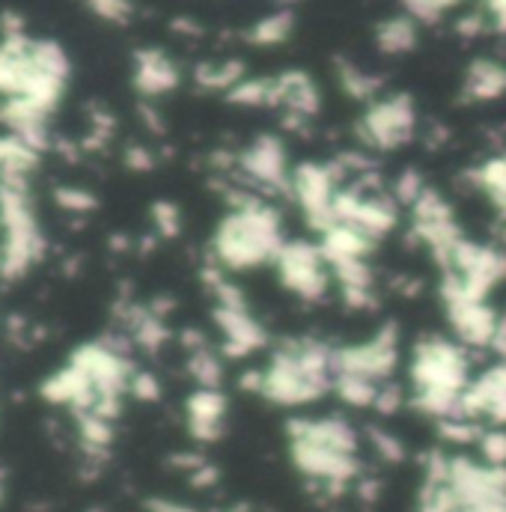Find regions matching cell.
<instances>
[{"mask_svg":"<svg viewBox=\"0 0 506 512\" xmlns=\"http://www.w3.org/2000/svg\"><path fill=\"white\" fill-rule=\"evenodd\" d=\"M328 390H334V346L301 337L286 340L262 370V390L274 405H310L322 399Z\"/></svg>","mask_w":506,"mask_h":512,"instance_id":"1","label":"cell"},{"mask_svg":"<svg viewBox=\"0 0 506 512\" xmlns=\"http://www.w3.org/2000/svg\"><path fill=\"white\" fill-rule=\"evenodd\" d=\"M283 221L262 197L233 209L212 236V259L227 271H251L277 262L283 251Z\"/></svg>","mask_w":506,"mask_h":512,"instance_id":"2","label":"cell"},{"mask_svg":"<svg viewBox=\"0 0 506 512\" xmlns=\"http://www.w3.org/2000/svg\"><path fill=\"white\" fill-rule=\"evenodd\" d=\"M468 346L447 337H423L411 352V390H447L465 393L471 384V358Z\"/></svg>","mask_w":506,"mask_h":512,"instance_id":"3","label":"cell"},{"mask_svg":"<svg viewBox=\"0 0 506 512\" xmlns=\"http://www.w3.org/2000/svg\"><path fill=\"white\" fill-rule=\"evenodd\" d=\"M441 271L444 280L453 283L459 292L489 301L492 289H498L506 280V251L501 245H480L462 239L450 259L441 265Z\"/></svg>","mask_w":506,"mask_h":512,"instance_id":"4","label":"cell"},{"mask_svg":"<svg viewBox=\"0 0 506 512\" xmlns=\"http://www.w3.org/2000/svg\"><path fill=\"white\" fill-rule=\"evenodd\" d=\"M417 134V105L408 93H387L367 105L358 120L361 143L390 152L411 143Z\"/></svg>","mask_w":506,"mask_h":512,"instance_id":"5","label":"cell"},{"mask_svg":"<svg viewBox=\"0 0 506 512\" xmlns=\"http://www.w3.org/2000/svg\"><path fill=\"white\" fill-rule=\"evenodd\" d=\"M340 191V182L328 161H301L292 167L289 176V197L301 206L307 227L316 233H325L334 221V197Z\"/></svg>","mask_w":506,"mask_h":512,"instance_id":"6","label":"cell"},{"mask_svg":"<svg viewBox=\"0 0 506 512\" xmlns=\"http://www.w3.org/2000/svg\"><path fill=\"white\" fill-rule=\"evenodd\" d=\"M277 274L283 286L301 301H322L331 289V265L319 245L307 239H289L277 256Z\"/></svg>","mask_w":506,"mask_h":512,"instance_id":"7","label":"cell"},{"mask_svg":"<svg viewBox=\"0 0 506 512\" xmlns=\"http://www.w3.org/2000/svg\"><path fill=\"white\" fill-rule=\"evenodd\" d=\"M399 367V328L396 322L381 325L379 331L355 346H337L334 349V376L352 373L373 382H390V376Z\"/></svg>","mask_w":506,"mask_h":512,"instance_id":"8","label":"cell"},{"mask_svg":"<svg viewBox=\"0 0 506 512\" xmlns=\"http://www.w3.org/2000/svg\"><path fill=\"white\" fill-rule=\"evenodd\" d=\"M441 301L447 310V322L453 328V334L459 337L462 346L468 349H492L498 325H501V313L483 301V298H471L465 292H459L453 283L441 280Z\"/></svg>","mask_w":506,"mask_h":512,"instance_id":"9","label":"cell"},{"mask_svg":"<svg viewBox=\"0 0 506 512\" xmlns=\"http://www.w3.org/2000/svg\"><path fill=\"white\" fill-rule=\"evenodd\" d=\"M239 170L251 182V188H265L271 194H289L292 167H289L286 143L277 134H256L239 152Z\"/></svg>","mask_w":506,"mask_h":512,"instance_id":"10","label":"cell"},{"mask_svg":"<svg viewBox=\"0 0 506 512\" xmlns=\"http://www.w3.org/2000/svg\"><path fill=\"white\" fill-rule=\"evenodd\" d=\"M289 456L304 477L328 486L331 492H340L346 483L361 477V459L355 453H340L313 441H289Z\"/></svg>","mask_w":506,"mask_h":512,"instance_id":"11","label":"cell"},{"mask_svg":"<svg viewBox=\"0 0 506 512\" xmlns=\"http://www.w3.org/2000/svg\"><path fill=\"white\" fill-rule=\"evenodd\" d=\"M462 417L506 426V361L483 370L462 393Z\"/></svg>","mask_w":506,"mask_h":512,"instance_id":"12","label":"cell"},{"mask_svg":"<svg viewBox=\"0 0 506 512\" xmlns=\"http://www.w3.org/2000/svg\"><path fill=\"white\" fill-rule=\"evenodd\" d=\"M212 319L221 328V337H224L221 352L227 358H248L268 343L265 328L253 319L248 307H218L215 304Z\"/></svg>","mask_w":506,"mask_h":512,"instance_id":"13","label":"cell"},{"mask_svg":"<svg viewBox=\"0 0 506 512\" xmlns=\"http://www.w3.org/2000/svg\"><path fill=\"white\" fill-rule=\"evenodd\" d=\"M286 435L289 441H313L340 453H355L361 447V438L355 432V426L343 417H295L286 423Z\"/></svg>","mask_w":506,"mask_h":512,"instance_id":"14","label":"cell"},{"mask_svg":"<svg viewBox=\"0 0 506 512\" xmlns=\"http://www.w3.org/2000/svg\"><path fill=\"white\" fill-rule=\"evenodd\" d=\"M131 81H134V90L140 96L158 99V96H167L179 87L182 72L161 48H140V51H134Z\"/></svg>","mask_w":506,"mask_h":512,"instance_id":"15","label":"cell"},{"mask_svg":"<svg viewBox=\"0 0 506 512\" xmlns=\"http://www.w3.org/2000/svg\"><path fill=\"white\" fill-rule=\"evenodd\" d=\"M188 432L200 444H212L224 435L227 420V396L218 387H197L185 402Z\"/></svg>","mask_w":506,"mask_h":512,"instance_id":"16","label":"cell"},{"mask_svg":"<svg viewBox=\"0 0 506 512\" xmlns=\"http://www.w3.org/2000/svg\"><path fill=\"white\" fill-rule=\"evenodd\" d=\"M274 81H277V111H283V117H298L310 123L322 111L319 84L304 69L280 72L274 75Z\"/></svg>","mask_w":506,"mask_h":512,"instance_id":"17","label":"cell"},{"mask_svg":"<svg viewBox=\"0 0 506 512\" xmlns=\"http://www.w3.org/2000/svg\"><path fill=\"white\" fill-rule=\"evenodd\" d=\"M506 96V63L480 57L468 66L462 78V99L465 102H495Z\"/></svg>","mask_w":506,"mask_h":512,"instance_id":"18","label":"cell"},{"mask_svg":"<svg viewBox=\"0 0 506 512\" xmlns=\"http://www.w3.org/2000/svg\"><path fill=\"white\" fill-rule=\"evenodd\" d=\"M376 239H370L367 233L349 227V224H331L322 239H319V248L322 254L331 262H340V259H367V256L376 251Z\"/></svg>","mask_w":506,"mask_h":512,"instance_id":"19","label":"cell"},{"mask_svg":"<svg viewBox=\"0 0 506 512\" xmlns=\"http://www.w3.org/2000/svg\"><path fill=\"white\" fill-rule=\"evenodd\" d=\"M420 30L417 21L405 12V15H390L376 27V48L387 57H402L408 51L417 48Z\"/></svg>","mask_w":506,"mask_h":512,"instance_id":"20","label":"cell"},{"mask_svg":"<svg viewBox=\"0 0 506 512\" xmlns=\"http://www.w3.org/2000/svg\"><path fill=\"white\" fill-rule=\"evenodd\" d=\"M337 81H340V87H343V93L349 99L364 102V105L376 102L381 96V90H384V81H381L379 75H373L364 66L349 63V60H337Z\"/></svg>","mask_w":506,"mask_h":512,"instance_id":"21","label":"cell"},{"mask_svg":"<svg viewBox=\"0 0 506 512\" xmlns=\"http://www.w3.org/2000/svg\"><path fill=\"white\" fill-rule=\"evenodd\" d=\"M239 81H245V63L242 60H221V63H200L194 69V84L212 93H230Z\"/></svg>","mask_w":506,"mask_h":512,"instance_id":"22","label":"cell"},{"mask_svg":"<svg viewBox=\"0 0 506 512\" xmlns=\"http://www.w3.org/2000/svg\"><path fill=\"white\" fill-rule=\"evenodd\" d=\"M471 179L495 203L501 218H506V155L483 161L477 170H471Z\"/></svg>","mask_w":506,"mask_h":512,"instance_id":"23","label":"cell"},{"mask_svg":"<svg viewBox=\"0 0 506 512\" xmlns=\"http://www.w3.org/2000/svg\"><path fill=\"white\" fill-rule=\"evenodd\" d=\"M292 27H295V15L292 9H277L265 18H259L248 30V42L256 48H274L280 42H286L292 36Z\"/></svg>","mask_w":506,"mask_h":512,"instance_id":"24","label":"cell"},{"mask_svg":"<svg viewBox=\"0 0 506 512\" xmlns=\"http://www.w3.org/2000/svg\"><path fill=\"white\" fill-rule=\"evenodd\" d=\"M230 105L242 108H277V81L274 78H245L227 93Z\"/></svg>","mask_w":506,"mask_h":512,"instance_id":"25","label":"cell"},{"mask_svg":"<svg viewBox=\"0 0 506 512\" xmlns=\"http://www.w3.org/2000/svg\"><path fill=\"white\" fill-rule=\"evenodd\" d=\"M379 382L364 379V376H352V373H337L334 376V393L355 408H373L376 396H379Z\"/></svg>","mask_w":506,"mask_h":512,"instance_id":"26","label":"cell"},{"mask_svg":"<svg viewBox=\"0 0 506 512\" xmlns=\"http://www.w3.org/2000/svg\"><path fill=\"white\" fill-rule=\"evenodd\" d=\"M188 373L200 387H221V382H224V361L212 346H206V349L188 352Z\"/></svg>","mask_w":506,"mask_h":512,"instance_id":"27","label":"cell"},{"mask_svg":"<svg viewBox=\"0 0 506 512\" xmlns=\"http://www.w3.org/2000/svg\"><path fill=\"white\" fill-rule=\"evenodd\" d=\"M438 435L447 444L468 447V444H477L480 441L483 423L480 420H471V417H447V420H438Z\"/></svg>","mask_w":506,"mask_h":512,"instance_id":"28","label":"cell"},{"mask_svg":"<svg viewBox=\"0 0 506 512\" xmlns=\"http://www.w3.org/2000/svg\"><path fill=\"white\" fill-rule=\"evenodd\" d=\"M477 450L483 456L486 465H495V468H506V429L504 426H492V429H483L480 441H477Z\"/></svg>","mask_w":506,"mask_h":512,"instance_id":"29","label":"cell"},{"mask_svg":"<svg viewBox=\"0 0 506 512\" xmlns=\"http://www.w3.org/2000/svg\"><path fill=\"white\" fill-rule=\"evenodd\" d=\"M367 438H370L373 450L379 453V459H384L387 465L405 462V444H402L393 432H387V429H381V426H370V429H367Z\"/></svg>","mask_w":506,"mask_h":512,"instance_id":"30","label":"cell"},{"mask_svg":"<svg viewBox=\"0 0 506 512\" xmlns=\"http://www.w3.org/2000/svg\"><path fill=\"white\" fill-rule=\"evenodd\" d=\"M426 188H429V185L423 182V176H420L417 170H405V173H399V179L393 182V191H390V194H393V200H396L399 206H408V209H411V206L417 203V197H420Z\"/></svg>","mask_w":506,"mask_h":512,"instance_id":"31","label":"cell"},{"mask_svg":"<svg viewBox=\"0 0 506 512\" xmlns=\"http://www.w3.org/2000/svg\"><path fill=\"white\" fill-rule=\"evenodd\" d=\"M456 3H459V0H402L405 12H408L414 21H426V24L441 21Z\"/></svg>","mask_w":506,"mask_h":512,"instance_id":"32","label":"cell"},{"mask_svg":"<svg viewBox=\"0 0 506 512\" xmlns=\"http://www.w3.org/2000/svg\"><path fill=\"white\" fill-rule=\"evenodd\" d=\"M87 9L93 15H99L108 24H128L134 15V3L131 0H84Z\"/></svg>","mask_w":506,"mask_h":512,"instance_id":"33","label":"cell"},{"mask_svg":"<svg viewBox=\"0 0 506 512\" xmlns=\"http://www.w3.org/2000/svg\"><path fill=\"white\" fill-rule=\"evenodd\" d=\"M152 224H155V230L161 236L173 239L182 230V215H179V209L173 203H155L152 206Z\"/></svg>","mask_w":506,"mask_h":512,"instance_id":"34","label":"cell"},{"mask_svg":"<svg viewBox=\"0 0 506 512\" xmlns=\"http://www.w3.org/2000/svg\"><path fill=\"white\" fill-rule=\"evenodd\" d=\"M405 405V390L399 387L396 382H384L379 387V396H376V411L384 414V417H390V414H396L399 408Z\"/></svg>","mask_w":506,"mask_h":512,"instance_id":"35","label":"cell"},{"mask_svg":"<svg viewBox=\"0 0 506 512\" xmlns=\"http://www.w3.org/2000/svg\"><path fill=\"white\" fill-rule=\"evenodd\" d=\"M128 393L140 402H155V399H161V384L152 373H134L131 384H128Z\"/></svg>","mask_w":506,"mask_h":512,"instance_id":"36","label":"cell"},{"mask_svg":"<svg viewBox=\"0 0 506 512\" xmlns=\"http://www.w3.org/2000/svg\"><path fill=\"white\" fill-rule=\"evenodd\" d=\"M57 197H60L63 209H69V212H90L96 206L93 194H87V191H72L69 188V191H60Z\"/></svg>","mask_w":506,"mask_h":512,"instance_id":"37","label":"cell"},{"mask_svg":"<svg viewBox=\"0 0 506 512\" xmlns=\"http://www.w3.org/2000/svg\"><path fill=\"white\" fill-rule=\"evenodd\" d=\"M483 12H486L492 30L506 36V0H483Z\"/></svg>","mask_w":506,"mask_h":512,"instance_id":"38","label":"cell"},{"mask_svg":"<svg viewBox=\"0 0 506 512\" xmlns=\"http://www.w3.org/2000/svg\"><path fill=\"white\" fill-rule=\"evenodd\" d=\"M218 477H221V474H218V468L206 462V465H200V468L191 474V483H194L197 489H209V486H215V483H218Z\"/></svg>","mask_w":506,"mask_h":512,"instance_id":"39","label":"cell"},{"mask_svg":"<svg viewBox=\"0 0 506 512\" xmlns=\"http://www.w3.org/2000/svg\"><path fill=\"white\" fill-rule=\"evenodd\" d=\"M126 158L128 167H134V170H149V167L155 164V155H152L149 149H143V146H131Z\"/></svg>","mask_w":506,"mask_h":512,"instance_id":"40","label":"cell"},{"mask_svg":"<svg viewBox=\"0 0 506 512\" xmlns=\"http://www.w3.org/2000/svg\"><path fill=\"white\" fill-rule=\"evenodd\" d=\"M146 512H197L188 504H179V501H167V498H152L146 504Z\"/></svg>","mask_w":506,"mask_h":512,"instance_id":"41","label":"cell"},{"mask_svg":"<svg viewBox=\"0 0 506 512\" xmlns=\"http://www.w3.org/2000/svg\"><path fill=\"white\" fill-rule=\"evenodd\" d=\"M379 480H358V495L364 501H376L379 498Z\"/></svg>","mask_w":506,"mask_h":512,"instance_id":"42","label":"cell"},{"mask_svg":"<svg viewBox=\"0 0 506 512\" xmlns=\"http://www.w3.org/2000/svg\"><path fill=\"white\" fill-rule=\"evenodd\" d=\"M227 512H248V510H239V507H236V510H227Z\"/></svg>","mask_w":506,"mask_h":512,"instance_id":"43","label":"cell"},{"mask_svg":"<svg viewBox=\"0 0 506 512\" xmlns=\"http://www.w3.org/2000/svg\"><path fill=\"white\" fill-rule=\"evenodd\" d=\"M283 3H295V0H283Z\"/></svg>","mask_w":506,"mask_h":512,"instance_id":"44","label":"cell"}]
</instances>
